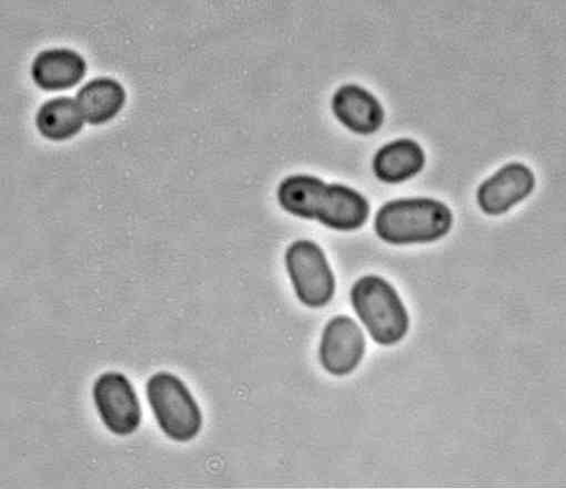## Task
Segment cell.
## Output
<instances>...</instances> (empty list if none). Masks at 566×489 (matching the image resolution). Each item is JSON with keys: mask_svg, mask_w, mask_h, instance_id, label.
I'll return each instance as SVG.
<instances>
[{"mask_svg": "<svg viewBox=\"0 0 566 489\" xmlns=\"http://www.w3.org/2000/svg\"><path fill=\"white\" fill-rule=\"evenodd\" d=\"M452 225L451 209L427 197L394 199L380 207L375 218L379 238L399 247L437 241L450 232Z\"/></svg>", "mask_w": 566, "mask_h": 489, "instance_id": "cell-1", "label": "cell"}, {"mask_svg": "<svg viewBox=\"0 0 566 489\" xmlns=\"http://www.w3.org/2000/svg\"><path fill=\"white\" fill-rule=\"evenodd\" d=\"M352 303L373 340L382 346L401 342L409 331L408 312L392 285L377 275L358 280Z\"/></svg>", "mask_w": 566, "mask_h": 489, "instance_id": "cell-2", "label": "cell"}, {"mask_svg": "<svg viewBox=\"0 0 566 489\" xmlns=\"http://www.w3.org/2000/svg\"><path fill=\"white\" fill-rule=\"evenodd\" d=\"M149 405L158 426L170 439L187 443L202 427L201 410L185 383L174 374L159 372L146 385Z\"/></svg>", "mask_w": 566, "mask_h": 489, "instance_id": "cell-3", "label": "cell"}, {"mask_svg": "<svg viewBox=\"0 0 566 489\" xmlns=\"http://www.w3.org/2000/svg\"><path fill=\"white\" fill-rule=\"evenodd\" d=\"M286 267L300 301L321 309L332 302L336 280L325 252L313 240L294 241L286 252Z\"/></svg>", "mask_w": 566, "mask_h": 489, "instance_id": "cell-4", "label": "cell"}, {"mask_svg": "<svg viewBox=\"0 0 566 489\" xmlns=\"http://www.w3.org/2000/svg\"><path fill=\"white\" fill-rule=\"evenodd\" d=\"M93 397L98 414L115 435L128 436L140 426L143 413L130 381L119 372H106L94 384Z\"/></svg>", "mask_w": 566, "mask_h": 489, "instance_id": "cell-5", "label": "cell"}, {"mask_svg": "<svg viewBox=\"0 0 566 489\" xmlns=\"http://www.w3.org/2000/svg\"><path fill=\"white\" fill-rule=\"evenodd\" d=\"M366 340L360 326L349 316L339 315L325 327L319 357L324 368L335 376L353 373L361 363Z\"/></svg>", "mask_w": 566, "mask_h": 489, "instance_id": "cell-6", "label": "cell"}, {"mask_svg": "<svg viewBox=\"0 0 566 489\" xmlns=\"http://www.w3.org/2000/svg\"><path fill=\"white\" fill-rule=\"evenodd\" d=\"M535 187L533 171L521 163H510L484 180L476 193L480 209L500 216L527 198Z\"/></svg>", "mask_w": 566, "mask_h": 489, "instance_id": "cell-7", "label": "cell"}, {"mask_svg": "<svg viewBox=\"0 0 566 489\" xmlns=\"http://www.w3.org/2000/svg\"><path fill=\"white\" fill-rule=\"evenodd\" d=\"M332 110L340 124L358 135H373L385 122V110L379 100L356 84L343 85L335 92Z\"/></svg>", "mask_w": 566, "mask_h": 489, "instance_id": "cell-8", "label": "cell"}, {"mask_svg": "<svg viewBox=\"0 0 566 489\" xmlns=\"http://www.w3.org/2000/svg\"><path fill=\"white\" fill-rule=\"evenodd\" d=\"M369 216L370 204L363 194L342 184H327L316 220L331 229L353 231L361 228Z\"/></svg>", "mask_w": 566, "mask_h": 489, "instance_id": "cell-9", "label": "cell"}, {"mask_svg": "<svg viewBox=\"0 0 566 489\" xmlns=\"http://www.w3.org/2000/svg\"><path fill=\"white\" fill-rule=\"evenodd\" d=\"M32 79L46 92H61L78 85L87 73V63L70 49H51L40 53L32 65Z\"/></svg>", "mask_w": 566, "mask_h": 489, "instance_id": "cell-10", "label": "cell"}, {"mask_svg": "<svg viewBox=\"0 0 566 489\" xmlns=\"http://www.w3.org/2000/svg\"><path fill=\"white\" fill-rule=\"evenodd\" d=\"M426 153L417 142L401 138L382 146L374 157L375 176L386 184H400L420 174Z\"/></svg>", "mask_w": 566, "mask_h": 489, "instance_id": "cell-11", "label": "cell"}, {"mask_svg": "<svg viewBox=\"0 0 566 489\" xmlns=\"http://www.w3.org/2000/svg\"><path fill=\"white\" fill-rule=\"evenodd\" d=\"M76 101L86 123L103 125L122 112L126 103V91L119 82L99 77L84 85Z\"/></svg>", "mask_w": 566, "mask_h": 489, "instance_id": "cell-12", "label": "cell"}, {"mask_svg": "<svg viewBox=\"0 0 566 489\" xmlns=\"http://www.w3.org/2000/svg\"><path fill=\"white\" fill-rule=\"evenodd\" d=\"M327 183L312 175H293L277 187L281 208L293 216L316 220Z\"/></svg>", "mask_w": 566, "mask_h": 489, "instance_id": "cell-13", "label": "cell"}, {"mask_svg": "<svg viewBox=\"0 0 566 489\" xmlns=\"http://www.w3.org/2000/svg\"><path fill=\"white\" fill-rule=\"evenodd\" d=\"M35 123L45 139L66 142L77 136L86 122L76 98L59 97L42 105Z\"/></svg>", "mask_w": 566, "mask_h": 489, "instance_id": "cell-14", "label": "cell"}]
</instances>
